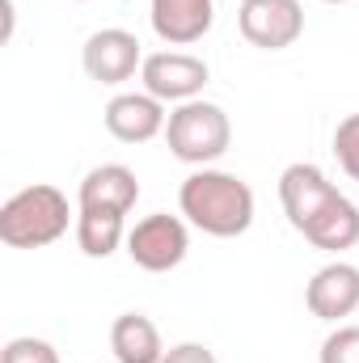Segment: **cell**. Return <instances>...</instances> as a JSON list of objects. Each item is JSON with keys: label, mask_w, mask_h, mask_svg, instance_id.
Listing matches in <instances>:
<instances>
[{"label": "cell", "mask_w": 359, "mask_h": 363, "mask_svg": "<svg viewBox=\"0 0 359 363\" xmlns=\"http://www.w3.org/2000/svg\"><path fill=\"white\" fill-rule=\"evenodd\" d=\"M178 207L186 216V224H194L207 237H241L254 224V190L250 182H241L237 174L224 169H194L182 182Z\"/></svg>", "instance_id": "cell-1"}, {"label": "cell", "mask_w": 359, "mask_h": 363, "mask_svg": "<svg viewBox=\"0 0 359 363\" xmlns=\"http://www.w3.org/2000/svg\"><path fill=\"white\" fill-rule=\"evenodd\" d=\"M68 194L51 182H34L0 207V241L9 250H43L68 233Z\"/></svg>", "instance_id": "cell-2"}, {"label": "cell", "mask_w": 359, "mask_h": 363, "mask_svg": "<svg viewBox=\"0 0 359 363\" xmlns=\"http://www.w3.org/2000/svg\"><path fill=\"white\" fill-rule=\"evenodd\" d=\"M165 144L170 152L186 161V165H199L207 169L211 161H220L233 144V123L224 114V106L216 101H182L178 110H170V123H165Z\"/></svg>", "instance_id": "cell-3"}, {"label": "cell", "mask_w": 359, "mask_h": 363, "mask_svg": "<svg viewBox=\"0 0 359 363\" xmlns=\"http://www.w3.org/2000/svg\"><path fill=\"white\" fill-rule=\"evenodd\" d=\"M186 250H190V228L182 216L153 211V216L136 220V228H127V258L148 274H165L182 267Z\"/></svg>", "instance_id": "cell-4"}, {"label": "cell", "mask_w": 359, "mask_h": 363, "mask_svg": "<svg viewBox=\"0 0 359 363\" xmlns=\"http://www.w3.org/2000/svg\"><path fill=\"white\" fill-rule=\"evenodd\" d=\"M237 26L250 47L287 51L304 34V9H300V0H241Z\"/></svg>", "instance_id": "cell-5"}, {"label": "cell", "mask_w": 359, "mask_h": 363, "mask_svg": "<svg viewBox=\"0 0 359 363\" xmlns=\"http://www.w3.org/2000/svg\"><path fill=\"white\" fill-rule=\"evenodd\" d=\"M207 60L199 55H186V51H157V55H144V68H140V81L144 93H153L157 101H194L203 85H207Z\"/></svg>", "instance_id": "cell-6"}, {"label": "cell", "mask_w": 359, "mask_h": 363, "mask_svg": "<svg viewBox=\"0 0 359 363\" xmlns=\"http://www.w3.org/2000/svg\"><path fill=\"white\" fill-rule=\"evenodd\" d=\"M81 64L97 85H123L136 77V68H144V51H140V38L131 30L110 26V30H97L85 38Z\"/></svg>", "instance_id": "cell-7"}, {"label": "cell", "mask_w": 359, "mask_h": 363, "mask_svg": "<svg viewBox=\"0 0 359 363\" xmlns=\"http://www.w3.org/2000/svg\"><path fill=\"white\" fill-rule=\"evenodd\" d=\"M334 194H338V186L326 178L317 165H309V161H296V165H287V169L279 174V203H283V216H287V224H292L296 233H304V224H309Z\"/></svg>", "instance_id": "cell-8"}, {"label": "cell", "mask_w": 359, "mask_h": 363, "mask_svg": "<svg viewBox=\"0 0 359 363\" xmlns=\"http://www.w3.org/2000/svg\"><path fill=\"white\" fill-rule=\"evenodd\" d=\"M165 101H157L153 93H118L106 106V131L118 144H148L157 135H165Z\"/></svg>", "instance_id": "cell-9"}, {"label": "cell", "mask_w": 359, "mask_h": 363, "mask_svg": "<svg viewBox=\"0 0 359 363\" xmlns=\"http://www.w3.org/2000/svg\"><path fill=\"white\" fill-rule=\"evenodd\" d=\"M304 304H309L313 317L334 321V325L343 317H351L359 308V267H351V262L321 267V271L309 279V287H304Z\"/></svg>", "instance_id": "cell-10"}, {"label": "cell", "mask_w": 359, "mask_h": 363, "mask_svg": "<svg viewBox=\"0 0 359 363\" xmlns=\"http://www.w3.org/2000/svg\"><path fill=\"white\" fill-rule=\"evenodd\" d=\"M216 21V0H153V30L170 47L199 43Z\"/></svg>", "instance_id": "cell-11"}, {"label": "cell", "mask_w": 359, "mask_h": 363, "mask_svg": "<svg viewBox=\"0 0 359 363\" xmlns=\"http://www.w3.org/2000/svg\"><path fill=\"white\" fill-rule=\"evenodd\" d=\"M304 241L317 245V250H330V254H343L359 245V207L338 190L309 224H304Z\"/></svg>", "instance_id": "cell-12"}, {"label": "cell", "mask_w": 359, "mask_h": 363, "mask_svg": "<svg viewBox=\"0 0 359 363\" xmlns=\"http://www.w3.org/2000/svg\"><path fill=\"white\" fill-rule=\"evenodd\" d=\"M140 199V182L127 165H97L81 178L77 207H110V211H131Z\"/></svg>", "instance_id": "cell-13"}, {"label": "cell", "mask_w": 359, "mask_h": 363, "mask_svg": "<svg viewBox=\"0 0 359 363\" xmlns=\"http://www.w3.org/2000/svg\"><path fill=\"white\" fill-rule=\"evenodd\" d=\"M110 351L118 363H161L165 359V342L161 330L144 317V313H123L110 325Z\"/></svg>", "instance_id": "cell-14"}, {"label": "cell", "mask_w": 359, "mask_h": 363, "mask_svg": "<svg viewBox=\"0 0 359 363\" xmlns=\"http://www.w3.org/2000/svg\"><path fill=\"white\" fill-rule=\"evenodd\" d=\"M127 241V216L110 207H81L77 211V245L85 258H110Z\"/></svg>", "instance_id": "cell-15"}, {"label": "cell", "mask_w": 359, "mask_h": 363, "mask_svg": "<svg viewBox=\"0 0 359 363\" xmlns=\"http://www.w3.org/2000/svg\"><path fill=\"white\" fill-rule=\"evenodd\" d=\"M334 157H338L343 174L351 182H359V114H347L334 127Z\"/></svg>", "instance_id": "cell-16"}, {"label": "cell", "mask_w": 359, "mask_h": 363, "mask_svg": "<svg viewBox=\"0 0 359 363\" xmlns=\"http://www.w3.org/2000/svg\"><path fill=\"white\" fill-rule=\"evenodd\" d=\"M317 363H359V325H338L321 342Z\"/></svg>", "instance_id": "cell-17"}, {"label": "cell", "mask_w": 359, "mask_h": 363, "mask_svg": "<svg viewBox=\"0 0 359 363\" xmlns=\"http://www.w3.org/2000/svg\"><path fill=\"white\" fill-rule=\"evenodd\" d=\"M0 363H60V351L43 338H13V342H4Z\"/></svg>", "instance_id": "cell-18"}, {"label": "cell", "mask_w": 359, "mask_h": 363, "mask_svg": "<svg viewBox=\"0 0 359 363\" xmlns=\"http://www.w3.org/2000/svg\"><path fill=\"white\" fill-rule=\"evenodd\" d=\"M161 363H220V359H216V351L203 347V342H178V347L165 351Z\"/></svg>", "instance_id": "cell-19"}, {"label": "cell", "mask_w": 359, "mask_h": 363, "mask_svg": "<svg viewBox=\"0 0 359 363\" xmlns=\"http://www.w3.org/2000/svg\"><path fill=\"white\" fill-rule=\"evenodd\" d=\"M321 4H347V0H321Z\"/></svg>", "instance_id": "cell-20"}]
</instances>
